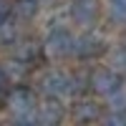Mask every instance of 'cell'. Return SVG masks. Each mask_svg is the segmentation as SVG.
<instances>
[{"instance_id":"cell-11","label":"cell","mask_w":126,"mask_h":126,"mask_svg":"<svg viewBox=\"0 0 126 126\" xmlns=\"http://www.w3.org/2000/svg\"><path fill=\"white\" fill-rule=\"evenodd\" d=\"M18 23H20L18 18L15 20L10 18V20H5V23H0V48H15L18 46V40L23 38Z\"/></svg>"},{"instance_id":"cell-13","label":"cell","mask_w":126,"mask_h":126,"mask_svg":"<svg viewBox=\"0 0 126 126\" xmlns=\"http://www.w3.org/2000/svg\"><path fill=\"white\" fill-rule=\"evenodd\" d=\"M109 66L116 68V71H121L126 76V43H121V46H116V48L109 50Z\"/></svg>"},{"instance_id":"cell-2","label":"cell","mask_w":126,"mask_h":126,"mask_svg":"<svg viewBox=\"0 0 126 126\" xmlns=\"http://www.w3.org/2000/svg\"><path fill=\"white\" fill-rule=\"evenodd\" d=\"M38 93L43 98H66L73 96V73L63 68H50L38 76Z\"/></svg>"},{"instance_id":"cell-14","label":"cell","mask_w":126,"mask_h":126,"mask_svg":"<svg viewBox=\"0 0 126 126\" xmlns=\"http://www.w3.org/2000/svg\"><path fill=\"white\" fill-rule=\"evenodd\" d=\"M106 8H109L113 20L126 23V0H106Z\"/></svg>"},{"instance_id":"cell-16","label":"cell","mask_w":126,"mask_h":126,"mask_svg":"<svg viewBox=\"0 0 126 126\" xmlns=\"http://www.w3.org/2000/svg\"><path fill=\"white\" fill-rule=\"evenodd\" d=\"M13 18V0H0V23Z\"/></svg>"},{"instance_id":"cell-7","label":"cell","mask_w":126,"mask_h":126,"mask_svg":"<svg viewBox=\"0 0 126 126\" xmlns=\"http://www.w3.org/2000/svg\"><path fill=\"white\" fill-rule=\"evenodd\" d=\"M13 56H15L18 61L28 63L30 68H33L35 63H40V61L48 58V56H46V46H43V40H35V38H20L18 46L13 48Z\"/></svg>"},{"instance_id":"cell-4","label":"cell","mask_w":126,"mask_h":126,"mask_svg":"<svg viewBox=\"0 0 126 126\" xmlns=\"http://www.w3.org/2000/svg\"><path fill=\"white\" fill-rule=\"evenodd\" d=\"M46 46V56L53 61H63V58H73V46H76V35L71 33L66 25H53L43 38Z\"/></svg>"},{"instance_id":"cell-8","label":"cell","mask_w":126,"mask_h":126,"mask_svg":"<svg viewBox=\"0 0 126 126\" xmlns=\"http://www.w3.org/2000/svg\"><path fill=\"white\" fill-rule=\"evenodd\" d=\"M66 119V106L61 103V98H46L43 103H38V124L53 126Z\"/></svg>"},{"instance_id":"cell-6","label":"cell","mask_w":126,"mask_h":126,"mask_svg":"<svg viewBox=\"0 0 126 126\" xmlns=\"http://www.w3.org/2000/svg\"><path fill=\"white\" fill-rule=\"evenodd\" d=\"M98 13H101L98 0H71V5H68L71 20L81 28H91L98 20Z\"/></svg>"},{"instance_id":"cell-15","label":"cell","mask_w":126,"mask_h":126,"mask_svg":"<svg viewBox=\"0 0 126 126\" xmlns=\"http://www.w3.org/2000/svg\"><path fill=\"white\" fill-rule=\"evenodd\" d=\"M101 121H103V124H126V111H121V109H109V111L101 116Z\"/></svg>"},{"instance_id":"cell-1","label":"cell","mask_w":126,"mask_h":126,"mask_svg":"<svg viewBox=\"0 0 126 126\" xmlns=\"http://www.w3.org/2000/svg\"><path fill=\"white\" fill-rule=\"evenodd\" d=\"M5 109L10 111V116L20 124H38V98L35 91L15 83L13 88H8L5 93Z\"/></svg>"},{"instance_id":"cell-5","label":"cell","mask_w":126,"mask_h":126,"mask_svg":"<svg viewBox=\"0 0 126 126\" xmlns=\"http://www.w3.org/2000/svg\"><path fill=\"white\" fill-rule=\"evenodd\" d=\"M109 40L103 38L101 33H96V30L86 28L83 33L76 35V46H73V58L78 61H96L101 56L109 53Z\"/></svg>"},{"instance_id":"cell-17","label":"cell","mask_w":126,"mask_h":126,"mask_svg":"<svg viewBox=\"0 0 126 126\" xmlns=\"http://www.w3.org/2000/svg\"><path fill=\"white\" fill-rule=\"evenodd\" d=\"M8 86H10L8 71H5V66H0V96H5V93H8Z\"/></svg>"},{"instance_id":"cell-9","label":"cell","mask_w":126,"mask_h":126,"mask_svg":"<svg viewBox=\"0 0 126 126\" xmlns=\"http://www.w3.org/2000/svg\"><path fill=\"white\" fill-rule=\"evenodd\" d=\"M101 106L91 98H78L76 106H73V121L78 124H93V121H101Z\"/></svg>"},{"instance_id":"cell-10","label":"cell","mask_w":126,"mask_h":126,"mask_svg":"<svg viewBox=\"0 0 126 126\" xmlns=\"http://www.w3.org/2000/svg\"><path fill=\"white\" fill-rule=\"evenodd\" d=\"M40 13V0H13V18L20 23H30Z\"/></svg>"},{"instance_id":"cell-3","label":"cell","mask_w":126,"mask_h":126,"mask_svg":"<svg viewBox=\"0 0 126 126\" xmlns=\"http://www.w3.org/2000/svg\"><path fill=\"white\" fill-rule=\"evenodd\" d=\"M88 86H91L88 88L91 93H96L101 98H111V96H116L121 88H126V76L121 71L111 68V66H103V68H96L88 76Z\"/></svg>"},{"instance_id":"cell-12","label":"cell","mask_w":126,"mask_h":126,"mask_svg":"<svg viewBox=\"0 0 126 126\" xmlns=\"http://www.w3.org/2000/svg\"><path fill=\"white\" fill-rule=\"evenodd\" d=\"M3 66H5V71H8V78H10V83H23V78L28 76V71H30V66H28V63L18 61L15 56L10 58L8 63H3Z\"/></svg>"}]
</instances>
